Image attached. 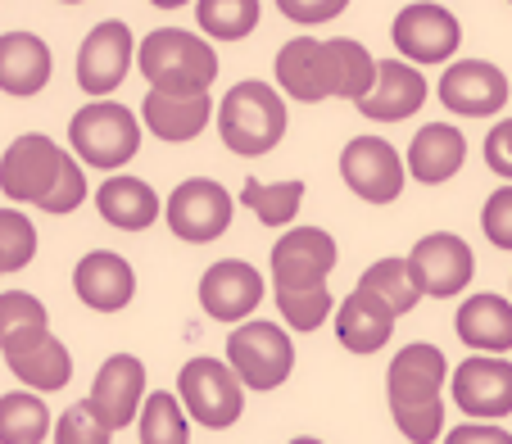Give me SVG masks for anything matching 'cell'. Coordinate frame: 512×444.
Here are the masks:
<instances>
[{"instance_id": "26", "label": "cell", "mask_w": 512, "mask_h": 444, "mask_svg": "<svg viewBox=\"0 0 512 444\" xmlns=\"http://www.w3.org/2000/svg\"><path fill=\"white\" fill-rule=\"evenodd\" d=\"M454 331L467 349H481V354H508L512 349V300L481 290L472 300L458 304L454 313Z\"/></svg>"}, {"instance_id": "27", "label": "cell", "mask_w": 512, "mask_h": 444, "mask_svg": "<svg viewBox=\"0 0 512 444\" xmlns=\"http://www.w3.org/2000/svg\"><path fill=\"white\" fill-rule=\"evenodd\" d=\"M96 209L118 232H145V227H155L164 204H159L150 182H141V177H132V173H114V177H105V186L96 191Z\"/></svg>"}, {"instance_id": "39", "label": "cell", "mask_w": 512, "mask_h": 444, "mask_svg": "<svg viewBox=\"0 0 512 444\" xmlns=\"http://www.w3.org/2000/svg\"><path fill=\"white\" fill-rule=\"evenodd\" d=\"M277 10L300 28H318V23L340 19L349 10V0H277Z\"/></svg>"}, {"instance_id": "5", "label": "cell", "mask_w": 512, "mask_h": 444, "mask_svg": "<svg viewBox=\"0 0 512 444\" xmlns=\"http://www.w3.org/2000/svg\"><path fill=\"white\" fill-rule=\"evenodd\" d=\"M177 395H182L186 413L204 431H227L241 422L245 413V381L236 377V367L223 358L195 354L177 372Z\"/></svg>"}, {"instance_id": "9", "label": "cell", "mask_w": 512, "mask_h": 444, "mask_svg": "<svg viewBox=\"0 0 512 444\" xmlns=\"http://www.w3.org/2000/svg\"><path fill=\"white\" fill-rule=\"evenodd\" d=\"M340 177L363 204H395L408 182V159L381 136H354L340 150Z\"/></svg>"}, {"instance_id": "12", "label": "cell", "mask_w": 512, "mask_h": 444, "mask_svg": "<svg viewBox=\"0 0 512 444\" xmlns=\"http://www.w3.org/2000/svg\"><path fill=\"white\" fill-rule=\"evenodd\" d=\"M136 64V37L123 19H105L87 32L78 50V87L82 96L100 100V96H114L123 87V78L132 73Z\"/></svg>"}, {"instance_id": "30", "label": "cell", "mask_w": 512, "mask_h": 444, "mask_svg": "<svg viewBox=\"0 0 512 444\" xmlns=\"http://www.w3.org/2000/svg\"><path fill=\"white\" fill-rule=\"evenodd\" d=\"M136 440L141 444H186L191 440V413H186L182 395H173V390L145 395L141 417H136Z\"/></svg>"}, {"instance_id": "7", "label": "cell", "mask_w": 512, "mask_h": 444, "mask_svg": "<svg viewBox=\"0 0 512 444\" xmlns=\"http://www.w3.org/2000/svg\"><path fill=\"white\" fill-rule=\"evenodd\" d=\"M340 250L331 232L322 227H290L268 254L272 268V295H304V290H322L336 268Z\"/></svg>"}, {"instance_id": "24", "label": "cell", "mask_w": 512, "mask_h": 444, "mask_svg": "<svg viewBox=\"0 0 512 444\" xmlns=\"http://www.w3.org/2000/svg\"><path fill=\"white\" fill-rule=\"evenodd\" d=\"M50 73H55V59L37 32H0V91L5 96H37V91H46Z\"/></svg>"}, {"instance_id": "22", "label": "cell", "mask_w": 512, "mask_h": 444, "mask_svg": "<svg viewBox=\"0 0 512 444\" xmlns=\"http://www.w3.org/2000/svg\"><path fill=\"white\" fill-rule=\"evenodd\" d=\"M426 78L422 68L413 64V59H381L377 68V87L368 91V96L358 100V109H363V118H372V123H404V118H413L417 109L426 105Z\"/></svg>"}, {"instance_id": "18", "label": "cell", "mask_w": 512, "mask_h": 444, "mask_svg": "<svg viewBox=\"0 0 512 444\" xmlns=\"http://www.w3.org/2000/svg\"><path fill=\"white\" fill-rule=\"evenodd\" d=\"M263 304V272L245 259H218L200 277V309L213 322H245Z\"/></svg>"}, {"instance_id": "13", "label": "cell", "mask_w": 512, "mask_h": 444, "mask_svg": "<svg viewBox=\"0 0 512 444\" xmlns=\"http://www.w3.org/2000/svg\"><path fill=\"white\" fill-rule=\"evenodd\" d=\"M0 354H5V367H10L14 377L28 390H41V395L64 390L68 381H73V354L64 349L59 336H50L46 322L14 331V336L0 345Z\"/></svg>"}, {"instance_id": "20", "label": "cell", "mask_w": 512, "mask_h": 444, "mask_svg": "<svg viewBox=\"0 0 512 444\" xmlns=\"http://www.w3.org/2000/svg\"><path fill=\"white\" fill-rule=\"evenodd\" d=\"M395 318L399 313L381 300L377 290L354 286L345 300L336 304V340L349 349V354H377V349L390 345L395 336Z\"/></svg>"}, {"instance_id": "19", "label": "cell", "mask_w": 512, "mask_h": 444, "mask_svg": "<svg viewBox=\"0 0 512 444\" xmlns=\"http://www.w3.org/2000/svg\"><path fill=\"white\" fill-rule=\"evenodd\" d=\"M73 290L91 313H123L136 300V272L123 254L91 250L73 268Z\"/></svg>"}, {"instance_id": "1", "label": "cell", "mask_w": 512, "mask_h": 444, "mask_svg": "<svg viewBox=\"0 0 512 444\" xmlns=\"http://www.w3.org/2000/svg\"><path fill=\"white\" fill-rule=\"evenodd\" d=\"M445 381H449V363L440 345L413 340L404 345L386 367V390H390V417H395L399 435L413 444H431L440 440L445 426Z\"/></svg>"}, {"instance_id": "6", "label": "cell", "mask_w": 512, "mask_h": 444, "mask_svg": "<svg viewBox=\"0 0 512 444\" xmlns=\"http://www.w3.org/2000/svg\"><path fill=\"white\" fill-rule=\"evenodd\" d=\"M227 363L236 367V377L245 381V390L268 395L295 372V345H290L286 327L263 318L236 322V331L227 336Z\"/></svg>"}, {"instance_id": "44", "label": "cell", "mask_w": 512, "mask_h": 444, "mask_svg": "<svg viewBox=\"0 0 512 444\" xmlns=\"http://www.w3.org/2000/svg\"><path fill=\"white\" fill-rule=\"evenodd\" d=\"M508 5H512V0H508Z\"/></svg>"}, {"instance_id": "38", "label": "cell", "mask_w": 512, "mask_h": 444, "mask_svg": "<svg viewBox=\"0 0 512 444\" xmlns=\"http://www.w3.org/2000/svg\"><path fill=\"white\" fill-rule=\"evenodd\" d=\"M481 232H485V241H490V245H499V250H512V182H503L499 191L485 200Z\"/></svg>"}, {"instance_id": "3", "label": "cell", "mask_w": 512, "mask_h": 444, "mask_svg": "<svg viewBox=\"0 0 512 444\" xmlns=\"http://www.w3.org/2000/svg\"><path fill=\"white\" fill-rule=\"evenodd\" d=\"M136 68L150 87L164 91H209L218 78V50L209 37L182 28H155L136 41Z\"/></svg>"}, {"instance_id": "31", "label": "cell", "mask_w": 512, "mask_h": 444, "mask_svg": "<svg viewBox=\"0 0 512 444\" xmlns=\"http://www.w3.org/2000/svg\"><path fill=\"white\" fill-rule=\"evenodd\" d=\"M241 204L263 227H290L304 204V182H295V177H286V182H254L250 177L241 186Z\"/></svg>"}, {"instance_id": "8", "label": "cell", "mask_w": 512, "mask_h": 444, "mask_svg": "<svg viewBox=\"0 0 512 444\" xmlns=\"http://www.w3.org/2000/svg\"><path fill=\"white\" fill-rule=\"evenodd\" d=\"M236 218V200L227 195L223 182L213 177H186L164 204V222L168 232L186 245H209L232 227Z\"/></svg>"}, {"instance_id": "4", "label": "cell", "mask_w": 512, "mask_h": 444, "mask_svg": "<svg viewBox=\"0 0 512 444\" xmlns=\"http://www.w3.org/2000/svg\"><path fill=\"white\" fill-rule=\"evenodd\" d=\"M68 145H73V155L87 168H96V173H118V168H127L136 159V150H141V118L127 105H118V100L100 96L73 114V123H68Z\"/></svg>"}, {"instance_id": "17", "label": "cell", "mask_w": 512, "mask_h": 444, "mask_svg": "<svg viewBox=\"0 0 512 444\" xmlns=\"http://www.w3.org/2000/svg\"><path fill=\"white\" fill-rule=\"evenodd\" d=\"M87 404L96 408V417L109 431L136 426L141 404H145V363L136 354H109L105 363H100L96 381H91Z\"/></svg>"}, {"instance_id": "42", "label": "cell", "mask_w": 512, "mask_h": 444, "mask_svg": "<svg viewBox=\"0 0 512 444\" xmlns=\"http://www.w3.org/2000/svg\"><path fill=\"white\" fill-rule=\"evenodd\" d=\"M155 10H182V5H191V0H150Z\"/></svg>"}, {"instance_id": "28", "label": "cell", "mask_w": 512, "mask_h": 444, "mask_svg": "<svg viewBox=\"0 0 512 444\" xmlns=\"http://www.w3.org/2000/svg\"><path fill=\"white\" fill-rule=\"evenodd\" d=\"M327 64H331V96L340 100H363L377 87L381 59L368 55V46L354 37H327Z\"/></svg>"}, {"instance_id": "35", "label": "cell", "mask_w": 512, "mask_h": 444, "mask_svg": "<svg viewBox=\"0 0 512 444\" xmlns=\"http://www.w3.org/2000/svg\"><path fill=\"white\" fill-rule=\"evenodd\" d=\"M118 431H109L105 422L96 417V408L82 399V404H73L64 417L55 422V440L59 444H114Z\"/></svg>"}, {"instance_id": "11", "label": "cell", "mask_w": 512, "mask_h": 444, "mask_svg": "<svg viewBox=\"0 0 512 444\" xmlns=\"http://www.w3.org/2000/svg\"><path fill=\"white\" fill-rule=\"evenodd\" d=\"M390 41L404 59L413 64H449L463 46V28L458 19L445 10V5H435V0H413L404 10L395 14L390 23Z\"/></svg>"}, {"instance_id": "32", "label": "cell", "mask_w": 512, "mask_h": 444, "mask_svg": "<svg viewBox=\"0 0 512 444\" xmlns=\"http://www.w3.org/2000/svg\"><path fill=\"white\" fill-rule=\"evenodd\" d=\"M195 23L209 41H241L259 28V0H195Z\"/></svg>"}, {"instance_id": "10", "label": "cell", "mask_w": 512, "mask_h": 444, "mask_svg": "<svg viewBox=\"0 0 512 444\" xmlns=\"http://www.w3.org/2000/svg\"><path fill=\"white\" fill-rule=\"evenodd\" d=\"M68 150H59L50 136L28 132L19 141H10V150L0 155V191L14 204H37L55 191L59 173H64Z\"/></svg>"}, {"instance_id": "34", "label": "cell", "mask_w": 512, "mask_h": 444, "mask_svg": "<svg viewBox=\"0 0 512 444\" xmlns=\"http://www.w3.org/2000/svg\"><path fill=\"white\" fill-rule=\"evenodd\" d=\"M37 259V227L23 209H0V277L23 272Z\"/></svg>"}, {"instance_id": "16", "label": "cell", "mask_w": 512, "mask_h": 444, "mask_svg": "<svg viewBox=\"0 0 512 444\" xmlns=\"http://www.w3.org/2000/svg\"><path fill=\"white\" fill-rule=\"evenodd\" d=\"M449 390H454V404L467 417L499 422V417L512 413V363L499 354H481L476 349L467 363H458L449 372Z\"/></svg>"}, {"instance_id": "40", "label": "cell", "mask_w": 512, "mask_h": 444, "mask_svg": "<svg viewBox=\"0 0 512 444\" xmlns=\"http://www.w3.org/2000/svg\"><path fill=\"white\" fill-rule=\"evenodd\" d=\"M485 168H490L494 177H503V182H512V118H503V123H494L490 132H485Z\"/></svg>"}, {"instance_id": "43", "label": "cell", "mask_w": 512, "mask_h": 444, "mask_svg": "<svg viewBox=\"0 0 512 444\" xmlns=\"http://www.w3.org/2000/svg\"><path fill=\"white\" fill-rule=\"evenodd\" d=\"M64 5H82V0H64Z\"/></svg>"}, {"instance_id": "33", "label": "cell", "mask_w": 512, "mask_h": 444, "mask_svg": "<svg viewBox=\"0 0 512 444\" xmlns=\"http://www.w3.org/2000/svg\"><path fill=\"white\" fill-rule=\"evenodd\" d=\"M358 286L377 290V295L399 313V318H404V313H413L417 300H422V286H417L408 259H377L368 272H363V277H358Z\"/></svg>"}, {"instance_id": "15", "label": "cell", "mask_w": 512, "mask_h": 444, "mask_svg": "<svg viewBox=\"0 0 512 444\" xmlns=\"http://www.w3.org/2000/svg\"><path fill=\"white\" fill-rule=\"evenodd\" d=\"M435 96L458 118H494L508 105L512 87H508V73L499 64H490V59H458V64L445 68Z\"/></svg>"}, {"instance_id": "41", "label": "cell", "mask_w": 512, "mask_h": 444, "mask_svg": "<svg viewBox=\"0 0 512 444\" xmlns=\"http://www.w3.org/2000/svg\"><path fill=\"white\" fill-rule=\"evenodd\" d=\"M449 444H472V440H494V444H512V435L503 426H458V431L445 435Z\"/></svg>"}, {"instance_id": "21", "label": "cell", "mask_w": 512, "mask_h": 444, "mask_svg": "<svg viewBox=\"0 0 512 444\" xmlns=\"http://www.w3.org/2000/svg\"><path fill=\"white\" fill-rule=\"evenodd\" d=\"M213 118V100L209 91H164V87H150L145 91V105H141V123L150 136L159 141H195V136L209 127Z\"/></svg>"}, {"instance_id": "37", "label": "cell", "mask_w": 512, "mask_h": 444, "mask_svg": "<svg viewBox=\"0 0 512 444\" xmlns=\"http://www.w3.org/2000/svg\"><path fill=\"white\" fill-rule=\"evenodd\" d=\"M82 159L68 150V159H64V173H59V182H55V191L41 200V209L46 213H73V209H82V200H87V173H82Z\"/></svg>"}, {"instance_id": "23", "label": "cell", "mask_w": 512, "mask_h": 444, "mask_svg": "<svg viewBox=\"0 0 512 444\" xmlns=\"http://www.w3.org/2000/svg\"><path fill=\"white\" fill-rule=\"evenodd\" d=\"M277 87L286 100L300 105H318L331 96V64H327V41L318 37H290L277 50Z\"/></svg>"}, {"instance_id": "29", "label": "cell", "mask_w": 512, "mask_h": 444, "mask_svg": "<svg viewBox=\"0 0 512 444\" xmlns=\"http://www.w3.org/2000/svg\"><path fill=\"white\" fill-rule=\"evenodd\" d=\"M46 435H55V417L41 390L0 395V444H41Z\"/></svg>"}, {"instance_id": "2", "label": "cell", "mask_w": 512, "mask_h": 444, "mask_svg": "<svg viewBox=\"0 0 512 444\" xmlns=\"http://www.w3.org/2000/svg\"><path fill=\"white\" fill-rule=\"evenodd\" d=\"M218 136L232 155L241 159H259L272 155L286 136V100H281V87H268V82H236L232 91L218 105Z\"/></svg>"}, {"instance_id": "36", "label": "cell", "mask_w": 512, "mask_h": 444, "mask_svg": "<svg viewBox=\"0 0 512 444\" xmlns=\"http://www.w3.org/2000/svg\"><path fill=\"white\" fill-rule=\"evenodd\" d=\"M37 322H50L46 304H41L37 295H28V290H5V295H0V345H5L14 331L37 327Z\"/></svg>"}, {"instance_id": "14", "label": "cell", "mask_w": 512, "mask_h": 444, "mask_svg": "<svg viewBox=\"0 0 512 444\" xmlns=\"http://www.w3.org/2000/svg\"><path fill=\"white\" fill-rule=\"evenodd\" d=\"M408 268H413L422 295H431V300H454V295H463L476 277L472 245L454 232L422 236V241L408 250Z\"/></svg>"}, {"instance_id": "25", "label": "cell", "mask_w": 512, "mask_h": 444, "mask_svg": "<svg viewBox=\"0 0 512 444\" xmlns=\"http://www.w3.org/2000/svg\"><path fill=\"white\" fill-rule=\"evenodd\" d=\"M467 159V136L449 123H426L408 141V177L422 186H445Z\"/></svg>"}]
</instances>
